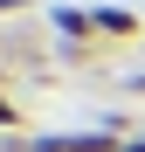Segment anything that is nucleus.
Instances as JSON below:
<instances>
[{"label":"nucleus","instance_id":"nucleus-1","mask_svg":"<svg viewBox=\"0 0 145 152\" xmlns=\"http://www.w3.org/2000/svg\"><path fill=\"white\" fill-rule=\"evenodd\" d=\"M125 132L117 124H97V132H28L21 152H117Z\"/></svg>","mask_w":145,"mask_h":152},{"label":"nucleus","instance_id":"nucleus-2","mask_svg":"<svg viewBox=\"0 0 145 152\" xmlns=\"http://www.w3.org/2000/svg\"><path fill=\"white\" fill-rule=\"evenodd\" d=\"M97 14V42H131L138 35V14L131 7H90Z\"/></svg>","mask_w":145,"mask_h":152},{"label":"nucleus","instance_id":"nucleus-3","mask_svg":"<svg viewBox=\"0 0 145 152\" xmlns=\"http://www.w3.org/2000/svg\"><path fill=\"white\" fill-rule=\"evenodd\" d=\"M21 124H28V111H21L7 90H0V132H21Z\"/></svg>","mask_w":145,"mask_h":152},{"label":"nucleus","instance_id":"nucleus-4","mask_svg":"<svg viewBox=\"0 0 145 152\" xmlns=\"http://www.w3.org/2000/svg\"><path fill=\"white\" fill-rule=\"evenodd\" d=\"M117 152H145V132H131V138H125V145H117Z\"/></svg>","mask_w":145,"mask_h":152},{"label":"nucleus","instance_id":"nucleus-5","mask_svg":"<svg viewBox=\"0 0 145 152\" xmlns=\"http://www.w3.org/2000/svg\"><path fill=\"white\" fill-rule=\"evenodd\" d=\"M0 14H28V0H0Z\"/></svg>","mask_w":145,"mask_h":152}]
</instances>
